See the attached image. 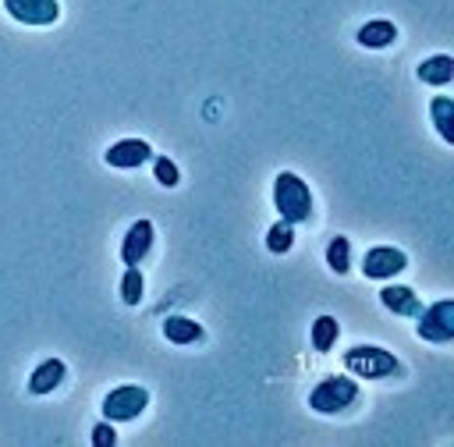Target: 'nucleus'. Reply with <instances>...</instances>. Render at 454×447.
<instances>
[{"label": "nucleus", "instance_id": "f257e3e1", "mask_svg": "<svg viewBox=\"0 0 454 447\" xmlns=\"http://www.w3.org/2000/svg\"><path fill=\"white\" fill-rule=\"evenodd\" d=\"M273 206H277L280 220H287V224H309L312 220V192L291 170H280L273 177Z\"/></svg>", "mask_w": 454, "mask_h": 447}, {"label": "nucleus", "instance_id": "f03ea898", "mask_svg": "<svg viewBox=\"0 0 454 447\" xmlns=\"http://www.w3.org/2000/svg\"><path fill=\"white\" fill-rule=\"evenodd\" d=\"M344 369L362 376V380H394L404 372V365L397 362V355H390L387 348L376 344H355L344 351Z\"/></svg>", "mask_w": 454, "mask_h": 447}, {"label": "nucleus", "instance_id": "7ed1b4c3", "mask_svg": "<svg viewBox=\"0 0 454 447\" xmlns=\"http://www.w3.org/2000/svg\"><path fill=\"white\" fill-rule=\"evenodd\" d=\"M358 401V383L351 376H326L319 387H312L309 394V408L312 412H323V415H337V412H348L351 404Z\"/></svg>", "mask_w": 454, "mask_h": 447}, {"label": "nucleus", "instance_id": "20e7f679", "mask_svg": "<svg viewBox=\"0 0 454 447\" xmlns=\"http://www.w3.org/2000/svg\"><path fill=\"white\" fill-rule=\"evenodd\" d=\"M145 408H149V390L138 387V383L114 387V390L103 397V419H106V422H131V419H138Z\"/></svg>", "mask_w": 454, "mask_h": 447}, {"label": "nucleus", "instance_id": "39448f33", "mask_svg": "<svg viewBox=\"0 0 454 447\" xmlns=\"http://www.w3.org/2000/svg\"><path fill=\"white\" fill-rule=\"evenodd\" d=\"M415 319H419L415 333H419L422 341H429V344H447V341H454V302H450V298L433 302V305L422 309Z\"/></svg>", "mask_w": 454, "mask_h": 447}, {"label": "nucleus", "instance_id": "423d86ee", "mask_svg": "<svg viewBox=\"0 0 454 447\" xmlns=\"http://www.w3.org/2000/svg\"><path fill=\"white\" fill-rule=\"evenodd\" d=\"M404 266H408V255H404L401 248H394V245H376V248H369L365 259H362V273H365L369 280H390V277H397Z\"/></svg>", "mask_w": 454, "mask_h": 447}, {"label": "nucleus", "instance_id": "0eeeda50", "mask_svg": "<svg viewBox=\"0 0 454 447\" xmlns=\"http://www.w3.org/2000/svg\"><path fill=\"white\" fill-rule=\"evenodd\" d=\"M4 11L21 25H53L60 18L57 0H4Z\"/></svg>", "mask_w": 454, "mask_h": 447}, {"label": "nucleus", "instance_id": "6e6552de", "mask_svg": "<svg viewBox=\"0 0 454 447\" xmlns=\"http://www.w3.org/2000/svg\"><path fill=\"white\" fill-rule=\"evenodd\" d=\"M103 160L110 167H117V170H135V167H142V163L153 160V145L145 138H121V142H114L103 153Z\"/></svg>", "mask_w": 454, "mask_h": 447}, {"label": "nucleus", "instance_id": "1a4fd4ad", "mask_svg": "<svg viewBox=\"0 0 454 447\" xmlns=\"http://www.w3.org/2000/svg\"><path fill=\"white\" fill-rule=\"evenodd\" d=\"M149 248H153V224H149V220H135V224L128 227L124 241H121V259H124V266H138V263L149 255Z\"/></svg>", "mask_w": 454, "mask_h": 447}, {"label": "nucleus", "instance_id": "9d476101", "mask_svg": "<svg viewBox=\"0 0 454 447\" xmlns=\"http://www.w3.org/2000/svg\"><path fill=\"white\" fill-rule=\"evenodd\" d=\"M380 302L394 316H419L422 312V302H419L415 287H408V284H387V287H380Z\"/></svg>", "mask_w": 454, "mask_h": 447}, {"label": "nucleus", "instance_id": "9b49d317", "mask_svg": "<svg viewBox=\"0 0 454 447\" xmlns=\"http://www.w3.org/2000/svg\"><path fill=\"white\" fill-rule=\"evenodd\" d=\"M163 337L170 344H202L206 341V330L192 316H167L163 319Z\"/></svg>", "mask_w": 454, "mask_h": 447}, {"label": "nucleus", "instance_id": "f8f14e48", "mask_svg": "<svg viewBox=\"0 0 454 447\" xmlns=\"http://www.w3.org/2000/svg\"><path fill=\"white\" fill-rule=\"evenodd\" d=\"M64 376H67L64 362H60V358H46V362H39L35 372L28 376V390H32V394H50V390H57V387L64 383Z\"/></svg>", "mask_w": 454, "mask_h": 447}, {"label": "nucleus", "instance_id": "ddd939ff", "mask_svg": "<svg viewBox=\"0 0 454 447\" xmlns=\"http://www.w3.org/2000/svg\"><path fill=\"white\" fill-rule=\"evenodd\" d=\"M394 39H397V25L387 21V18H372V21H365V25L358 28V43L369 46V50H383V46H390Z\"/></svg>", "mask_w": 454, "mask_h": 447}, {"label": "nucleus", "instance_id": "4468645a", "mask_svg": "<svg viewBox=\"0 0 454 447\" xmlns=\"http://www.w3.org/2000/svg\"><path fill=\"white\" fill-rule=\"evenodd\" d=\"M415 74H419V82H426V85H447V82L454 78V57H450V53H436V57L422 60Z\"/></svg>", "mask_w": 454, "mask_h": 447}, {"label": "nucleus", "instance_id": "2eb2a0df", "mask_svg": "<svg viewBox=\"0 0 454 447\" xmlns=\"http://www.w3.org/2000/svg\"><path fill=\"white\" fill-rule=\"evenodd\" d=\"M337 337H340V323H337L333 316H319V319L312 323V348H316L319 355H326V351L337 344Z\"/></svg>", "mask_w": 454, "mask_h": 447}, {"label": "nucleus", "instance_id": "dca6fc26", "mask_svg": "<svg viewBox=\"0 0 454 447\" xmlns=\"http://www.w3.org/2000/svg\"><path fill=\"white\" fill-rule=\"evenodd\" d=\"M291 248H294V224L277 220V224L266 231V252H273V255H287Z\"/></svg>", "mask_w": 454, "mask_h": 447}, {"label": "nucleus", "instance_id": "f3484780", "mask_svg": "<svg viewBox=\"0 0 454 447\" xmlns=\"http://www.w3.org/2000/svg\"><path fill=\"white\" fill-rule=\"evenodd\" d=\"M429 114H433V124L440 131L443 142H454V128H450V114H454V99L450 96H436L429 103Z\"/></svg>", "mask_w": 454, "mask_h": 447}, {"label": "nucleus", "instance_id": "a211bd4d", "mask_svg": "<svg viewBox=\"0 0 454 447\" xmlns=\"http://www.w3.org/2000/svg\"><path fill=\"white\" fill-rule=\"evenodd\" d=\"M142 294H145V277H142L138 266H128L124 277H121V302L124 305H138Z\"/></svg>", "mask_w": 454, "mask_h": 447}, {"label": "nucleus", "instance_id": "6ab92c4d", "mask_svg": "<svg viewBox=\"0 0 454 447\" xmlns=\"http://www.w3.org/2000/svg\"><path fill=\"white\" fill-rule=\"evenodd\" d=\"M326 266L333 270V273H348L351 270V245H348V238H333L330 245H326Z\"/></svg>", "mask_w": 454, "mask_h": 447}, {"label": "nucleus", "instance_id": "aec40b11", "mask_svg": "<svg viewBox=\"0 0 454 447\" xmlns=\"http://www.w3.org/2000/svg\"><path fill=\"white\" fill-rule=\"evenodd\" d=\"M153 174H156V181H160L163 188H174V184L181 181L177 163H174V160H167V156H153Z\"/></svg>", "mask_w": 454, "mask_h": 447}, {"label": "nucleus", "instance_id": "412c9836", "mask_svg": "<svg viewBox=\"0 0 454 447\" xmlns=\"http://www.w3.org/2000/svg\"><path fill=\"white\" fill-rule=\"evenodd\" d=\"M117 443V429L110 422H96L92 426V447H114Z\"/></svg>", "mask_w": 454, "mask_h": 447}]
</instances>
